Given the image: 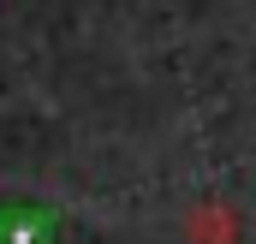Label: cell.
Returning a JSON list of instances; mask_svg holds the SVG:
<instances>
[{"label":"cell","mask_w":256,"mask_h":244,"mask_svg":"<svg viewBox=\"0 0 256 244\" xmlns=\"http://www.w3.org/2000/svg\"><path fill=\"white\" fill-rule=\"evenodd\" d=\"M244 226H238V208L232 202H196L185 214V244H238Z\"/></svg>","instance_id":"obj_1"}]
</instances>
